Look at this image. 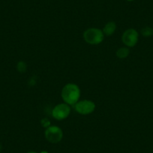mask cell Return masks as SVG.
<instances>
[{"label":"cell","mask_w":153,"mask_h":153,"mask_svg":"<svg viewBox=\"0 0 153 153\" xmlns=\"http://www.w3.org/2000/svg\"><path fill=\"white\" fill-rule=\"evenodd\" d=\"M80 89L74 83H68L62 90V98L65 103L68 105H75L79 101Z\"/></svg>","instance_id":"obj_1"},{"label":"cell","mask_w":153,"mask_h":153,"mask_svg":"<svg viewBox=\"0 0 153 153\" xmlns=\"http://www.w3.org/2000/svg\"><path fill=\"white\" fill-rule=\"evenodd\" d=\"M83 38L86 43L92 45H99L103 42L104 35L103 31L98 28H90L84 32Z\"/></svg>","instance_id":"obj_2"},{"label":"cell","mask_w":153,"mask_h":153,"mask_svg":"<svg viewBox=\"0 0 153 153\" xmlns=\"http://www.w3.org/2000/svg\"><path fill=\"white\" fill-rule=\"evenodd\" d=\"M45 138L51 143H57L62 140L63 137L62 130L58 126H49L45 131Z\"/></svg>","instance_id":"obj_3"},{"label":"cell","mask_w":153,"mask_h":153,"mask_svg":"<svg viewBox=\"0 0 153 153\" xmlns=\"http://www.w3.org/2000/svg\"><path fill=\"white\" fill-rule=\"evenodd\" d=\"M71 113L70 105L65 104H57L54 107L52 111V116L55 120L61 121V120H65Z\"/></svg>","instance_id":"obj_4"},{"label":"cell","mask_w":153,"mask_h":153,"mask_svg":"<svg viewBox=\"0 0 153 153\" xmlns=\"http://www.w3.org/2000/svg\"><path fill=\"white\" fill-rule=\"evenodd\" d=\"M74 108L79 114L89 115L93 113L95 110V104L89 100H83L76 103L74 105Z\"/></svg>","instance_id":"obj_5"},{"label":"cell","mask_w":153,"mask_h":153,"mask_svg":"<svg viewBox=\"0 0 153 153\" xmlns=\"http://www.w3.org/2000/svg\"><path fill=\"white\" fill-rule=\"evenodd\" d=\"M139 38V34L134 29H128L125 31L122 36L123 43L128 48H133L137 45Z\"/></svg>","instance_id":"obj_6"},{"label":"cell","mask_w":153,"mask_h":153,"mask_svg":"<svg viewBox=\"0 0 153 153\" xmlns=\"http://www.w3.org/2000/svg\"><path fill=\"white\" fill-rule=\"evenodd\" d=\"M117 29V25L114 22H109L107 24L104 26V29H103V33L104 35L107 36H110V35H113Z\"/></svg>","instance_id":"obj_7"},{"label":"cell","mask_w":153,"mask_h":153,"mask_svg":"<svg viewBox=\"0 0 153 153\" xmlns=\"http://www.w3.org/2000/svg\"><path fill=\"white\" fill-rule=\"evenodd\" d=\"M130 51L127 48H121L117 51V56L119 59H126L128 56Z\"/></svg>","instance_id":"obj_8"},{"label":"cell","mask_w":153,"mask_h":153,"mask_svg":"<svg viewBox=\"0 0 153 153\" xmlns=\"http://www.w3.org/2000/svg\"><path fill=\"white\" fill-rule=\"evenodd\" d=\"M141 34H142L143 36L144 37L152 36V35H153V29H152L151 27H149V26H146V27L142 29V30H141Z\"/></svg>","instance_id":"obj_9"},{"label":"cell","mask_w":153,"mask_h":153,"mask_svg":"<svg viewBox=\"0 0 153 153\" xmlns=\"http://www.w3.org/2000/svg\"><path fill=\"white\" fill-rule=\"evenodd\" d=\"M17 70H18L19 72L24 73V72H26V68H27V65H26V62L21 61V62H18V64H17Z\"/></svg>","instance_id":"obj_10"},{"label":"cell","mask_w":153,"mask_h":153,"mask_svg":"<svg viewBox=\"0 0 153 153\" xmlns=\"http://www.w3.org/2000/svg\"><path fill=\"white\" fill-rule=\"evenodd\" d=\"M42 126H44V127L45 128H48L50 126V125H51V123H50L49 120H48L47 119H43V120H42Z\"/></svg>","instance_id":"obj_11"},{"label":"cell","mask_w":153,"mask_h":153,"mask_svg":"<svg viewBox=\"0 0 153 153\" xmlns=\"http://www.w3.org/2000/svg\"><path fill=\"white\" fill-rule=\"evenodd\" d=\"M28 153H37V152H29Z\"/></svg>","instance_id":"obj_12"},{"label":"cell","mask_w":153,"mask_h":153,"mask_svg":"<svg viewBox=\"0 0 153 153\" xmlns=\"http://www.w3.org/2000/svg\"><path fill=\"white\" fill-rule=\"evenodd\" d=\"M2 149V146H1V144H0V150Z\"/></svg>","instance_id":"obj_13"},{"label":"cell","mask_w":153,"mask_h":153,"mask_svg":"<svg viewBox=\"0 0 153 153\" xmlns=\"http://www.w3.org/2000/svg\"><path fill=\"white\" fill-rule=\"evenodd\" d=\"M127 1H129V2H131V1H134V0H127Z\"/></svg>","instance_id":"obj_14"},{"label":"cell","mask_w":153,"mask_h":153,"mask_svg":"<svg viewBox=\"0 0 153 153\" xmlns=\"http://www.w3.org/2000/svg\"><path fill=\"white\" fill-rule=\"evenodd\" d=\"M42 153H48V152H42Z\"/></svg>","instance_id":"obj_15"}]
</instances>
